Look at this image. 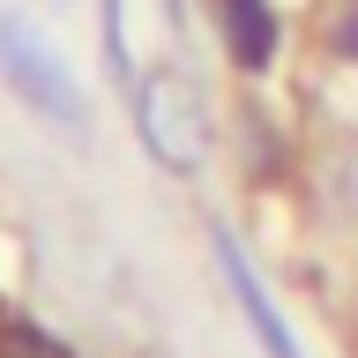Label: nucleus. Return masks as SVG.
<instances>
[{
  "label": "nucleus",
  "mask_w": 358,
  "mask_h": 358,
  "mask_svg": "<svg viewBox=\"0 0 358 358\" xmlns=\"http://www.w3.org/2000/svg\"><path fill=\"white\" fill-rule=\"evenodd\" d=\"M0 83L15 97L22 112H38L45 127H67L83 142L97 127V105H90L83 75L67 67V52L38 30V15H22V8H0Z\"/></svg>",
  "instance_id": "f257e3e1"
},
{
  "label": "nucleus",
  "mask_w": 358,
  "mask_h": 358,
  "mask_svg": "<svg viewBox=\"0 0 358 358\" xmlns=\"http://www.w3.org/2000/svg\"><path fill=\"white\" fill-rule=\"evenodd\" d=\"M127 112H134L142 150L172 179H194L201 164H209V105H201V90L187 83V67H142V90L127 97Z\"/></svg>",
  "instance_id": "f03ea898"
},
{
  "label": "nucleus",
  "mask_w": 358,
  "mask_h": 358,
  "mask_svg": "<svg viewBox=\"0 0 358 358\" xmlns=\"http://www.w3.org/2000/svg\"><path fill=\"white\" fill-rule=\"evenodd\" d=\"M209 254H217L224 299L239 306L246 336H254V351H262V358H306V351H299V329L284 321V306H276V291L262 284V268H254V254L239 246V231H231V224H209Z\"/></svg>",
  "instance_id": "7ed1b4c3"
},
{
  "label": "nucleus",
  "mask_w": 358,
  "mask_h": 358,
  "mask_svg": "<svg viewBox=\"0 0 358 358\" xmlns=\"http://www.w3.org/2000/svg\"><path fill=\"white\" fill-rule=\"evenodd\" d=\"M217 15V38H224V60L239 75H268L276 52H284V8L276 0H209Z\"/></svg>",
  "instance_id": "20e7f679"
},
{
  "label": "nucleus",
  "mask_w": 358,
  "mask_h": 358,
  "mask_svg": "<svg viewBox=\"0 0 358 358\" xmlns=\"http://www.w3.org/2000/svg\"><path fill=\"white\" fill-rule=\"evenodd\" d=\"M0 358H83L60 329H45L38 313H22L0 299Z\"/></svg>",
  "instance_id": "39448f33"
},
{
  "label": "nucleus",
  "mask_w": 358,
  "mask_h": 358,
  "mask_svg": "<svg viewBox=\"0 0 358 358\" xmlns=\"http://www.w3.org/2000/svg\"><path fill=\"white\" fill-rule=\"evenodd\" d=\"M97 45H105L112 90L134 97V90H142V67H134V38H127V0H97Z\"/></svg>",
  "instance_id": "423d86ee"
},
{
  "label": "nucleus",
  "mask_w": 358,
  "mask_h": 358,
  "mask_svg": "<svg viewBox=\"0 0 358 358\" xmlns=\"http://www.w3.org/2000/svg\"><path fill=\"white\" fill-rule=\"evenodd\" d=\"M329 52L358 67V0H343V8L329 15Z\"/></svg>",
  "instance_id": "0eeeda50"
},
{
  "label": "nucleus",
  "mask_w": 358,
  "mask_h": 358,
  "mask_svg": "<svg viewBox=\"0 0 358 358\" xmlns=\"http://www.w3.org/2000/svg\"><path fill=\"white\" fill-rule=\"evenodd\" d=\"M164 22H172V38L187 30V0H164Z\"/></svg>",
  "instance_id": "6e6552de"
}]
</instances>
